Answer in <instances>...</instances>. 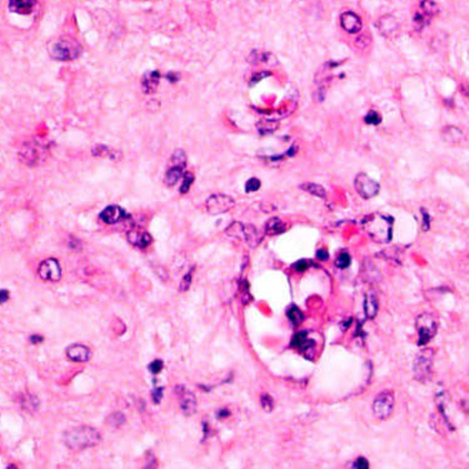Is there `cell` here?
<instances>
[{
  "instance_id": "cell-36",
  "label": "cell",
  "mask_w": 469,
  "mask_h": 469,
  "mask_svg": "<svg viewBox=\"0 0 469 469\" xmlns=\"http://www.w3.org/2000/svg\"><path fill=\"white\" fill-rule=\"evenodd\" d=\"M292 267H293V269L295 270V272L300 273V272H304V270L308 269L309 263L307 260H305V259H302V260L295 262V263Z\"/></svg>"
},
{
  "instance_id": "cell-46",
  "label": "cell",
  "mask_w": 469,
  "mask_h": 469,
  "mask_svg": "<svg viewBox=\"0 0 469 469\" xmlns=\"http://www.w3.org/2000/svg\"><path fill=\"white\" fill-rule=\"evenodd\" d=\"M227 415H229V412L227 409H222L219 413H218V416H220V418H223V416H227Z\"/></svg>"
},
{
  "instance_id": "cell-4",
  "label": "cell",
  "mask_w": 469,
  "mask_h": 469,
  "mask_svg": "<svg viewBox=\"0 0 469 469\" xmlns=\"http://www.w3.org/2000/svg\"><path fill=\"white\" fill-rule=\"evenodd\" d=\"M433 362H434V350L426 348L416 354L414 359V377L418 382L427 383L433 377Z\"/></svg>"
},
{
  "instance_id": "cell-28",
  "label": "cell",
  "mask_w": 469,
  "mask_h": 469,
  "mask_svg": "<svg viewBox=\"0 0 469 469\" xmlns=\"http://www.w3.org/2000/svg\"><path fill=\"white\" fill-rule=\"evenodd\" d=\"M21 405H23L24 409L28 410V412H33V410H37L38 407H39V401H38L37 397L32 396V394H28V396L24 397Z\"/></svg>"
},
{
  "instance_id": "cell-41",
  "label": "cell",
  "mask_w": 469,
  "mask_h": 469,
  "mask_svg": "<svg viewBox=\"0 0 469 469\" xmlns=\"http://www.w3.org/2000/svg\"><path fill=\"white\" fill-rule=\"evenodd\" d=\"M163 397V388H158L153 392V401L154 403H159Z\"/></svg>"
},
{
  "instance_id": "cell-1",
  "label": "cell",
  "mask_w": 469,
  "mask_h": 469,
  "mask_svg": "<svg viewBox=\"0 0 469 469\" xmlns=\"http://www.w3.org/2000/svg\"><path fill=\"white\" fill-rule=\"evenodd\" d=\"M64 443L70 449L82 451V449L94 447L100 443L101 437L96 429L92 427H79L68 430L64 433Z\"/></svg>"
},
{
  "instance_id": "cell-16",
  "label": "cell",
  "mask_w": 469,
  "mask_h": 469,
  "mask_svg": "<svg viewBox=\"0 0 469 469\" xmlns=\"http://www.w3.org/2000/svg\"><path fill=\"white\" fill-rule=\"evenodd\" d=\"M37 0H9V10L20 15H28L34 10Z\"/></svg>"
},
{
  "instance_id": "cell-24",
  "label": "cell",
  "mask_w": 469,
  "mask_h": 469,
  "mask_svg": "<svg viewBox=\"0 0 469 469\" xmlns=\"http://www.w3.org/2000/svg\"><path fill=\"white\" fill-rule=\"evenodd\" d=\"M256 129L262 135L272 134L278 129V121L270 119H262L256 123Z\"/></svg>"
},
{
  "instance_id": "cell-5",
  "label": "cell",
  "mask_w": 469,
  "mask_h": 469,
  "mask_svg": "<svg viewBox=\"0 0 469 469\" xmlns=\"http://www.w3.org/2000/svg\"><path fill=\"white\" fill-rule=\"evenodd\" d=\"M439 14V7L433 0H422L418 9L415 10L413 16V25L416 32H422L426 27L429 25L432 19Z\"/></svg>"
},
{
  "instance_id": "cell-17",
  "label": "cell",
  "mask_w": 469,
  "mask_h": 469,
  "mask_svg": "<svg viewBox=\"0 0 469 469\" xmlns=\"http://www.w3.org/2000/svg\"><path fill=\"white\" fill-rule=\"evenodd\" d=\"M128 241L138 248H147L151 243L150 234L140 229H133L128 233Z\"/></svg>"
},
{
  "instance_id": "cell-37",
  "label": "cell",
  "mask_w": 469,
  "mask_h": 469,
  "mask_svg": "<svg viewBox=\"0 0 469 469\" xmlns=\"http://www.w3.org/2000/svg\"><path fill=\"white\" fill-rule=\"evenodd\" d=\"M163 367H164V364H163L162 360H154V362L150 363V366H149V371L153 374H158L163 369Z\"/></svg>"
},
{
  "instance_id": "cell-43",
  "label": "cell",
  "mask_w": 469,
  "mask_h": 469,
  "mask_svg": "<svg viewBox=\"0 0 469 469\" xmlns=\"http://www.w3.org/2000/svg\"><path fill=\"white\" fill-rule=\"evenodd\" d=\"M8 299H9V293H8V291H0V304L7 302Z\"/></svg>"
},
{
  "instance_id": "cell-29",
  "label": "cell",
  "mask_w": 469,
  "mask_h": 469,
  "mask_svg": "<svg viewBox=\"0 0 469 469\" xmlns=\"http://www.w3.org/2000/svg\"><path fill=\"white\" fill-rule=\"evenodd\" d=\"M124 422H125V416L119 412L113 413V414H110L107 418V423L109 424L110 427H113V428H119V427L123 426Z\"/></svg>"
},
{
  "instance_id": "cell-21",
  "label": "cell",
  "mask_w": 469,
  "mask_h": 469,
  "mask_svg": "<svg viewBox=\"0 0 469 469\" xmlns=\"http://www.w3.org/2000/svg\"><path fill=\"white\" fill-rule=\"evenodd\" d=\"M442 135L444 142L452 145L459 144L463 139V132L454 125H447L442 131Z\"/></svg>"
},
{
  "instance_id": "cell-25",
  "label": "cell",
  "mask_w": 469,
  "mask_h": 469,
  "mask_svg": "<svg viewBox=\"0 0 469 469\" xmlns=\"http://www.w3.org/2000/svg\"><path fill=\"white\" fill-rule=\"evenodd\" d=\"M300 189L305 190L307 193H310V194L314 195V197L322 198V199H324V198L327 197L325 189L322 186H319V184L304 183V184H302V186H300Z\"/></svg>"
},
{
  "instance_id": "cell-32",
  "label": "cell",
  "mask_w": 469,
  "mask_h": 469,
  "mask_svg": "<svg viewBox=\"0 0 469 469\" xmlns=\"http://www.w3.org/2000/svg\"><path fill=\"white\" fill-rule=\"evenodd\" d=\"M260 186H262V183H260V180H259V179L250 178L249 180L247 181V184H245V192H247V193L256 192V190H258L259 188H260Z\"/></svg>"
},
{
  "instance_id": "cell-10",
  "label": "cell",
  "mask_w": 469,
  "mask_h": 469,
  "mask_svg": "<svg viewBox=\"0 0 469 469\" xmlns=\"http://www.w3.org/2000/svg\"><path fill=\"white\" fill-rule=\"evenodd\" d=\"M375 25H377L378 32L383 37L388 38V39L396 38L399 34V32H401V24L397 20L396 16L390 15V14H385V15L380 16Z\"/></svg>"
},
{
  "instance_id": "cell-31",
  "label": "cell",
  "mask_w": 469,
  "mask_h": 469,
  "mask_svg": "<svg viewBox=\"0 0 469 469\" xmlns=\"http://www.w3.org/2000/svg\"><path fill=\"white\" fill-rule=\"evenodd\" d=\"M364 120H366L367 124H371V125H378V124L382 121V118H380V115L378 114L375 110H371V112L366 115V119Z\"/></svg>"
},
{
  "instance_id": "cell-3",
  "label": "cell",
  "mask_w": 469,
  "mask_h": 469,
  "mask_svg": "<svg viewBox=\"0 0 469 469\" xmlns=\"http://www.w3.org/2000/svg\"><path fill=\"white\" fill-rule=\"evenodd\" d=\"M49 54L55 60L69 62L82 54V46L73 39H59L49 46Z\"/></svg>"
},
{
  "instance_id": "cell-12",
  "label": "cell",
  "mask_w": 469,
  "mask_h": 469,
  "mask_svg": "<svg viewBox=\"0 0 469 469\" xmlns=\"http://www.w3.org/2000/svg\"><path fill=\"white\" fill-rule=\"evenodd\" d=\"M176 393H178L179 399H180V407L181 410L186 415H193L197 410V399H195V396L189 392L188 389L183 388V387H178L175 389Z\"/></svg>"
},
{
  "instance_id": "cell-34",
  "label": "cell",
  "mask_w": 469,
  "mask_h": 469,
  "mask_svg": "<svg viewBox=\"0 0 469 469\" xmlns=\"http://www.w3.org/2000/svg\"><path fill=\"white\" fill-rule=\"evenodd\" d=\"M262 407H263V409L264 410H267V412H270V410L273 409V405H274V403H273V398L270 396H268V394H263V396H262Z\"/></svg>"
},
{
  "instance_id": "cell-40",
  "label": "cell",
  "mask_w": 469,
  "mask_h": 469,
  "mask_svg": "<svg viewBox=\"0 0 469 469\" xmlns=\"http://www.w3.org/2000/svg\"><path fill=\"white\" fill-rule=\"evenodd\" d=\"M422 214H423V224H424V230H428L430 227V217L429 214L427 213L426 209H422Z\"/></svg>"
},
{
  "instance_id": "cell-30",
  "label": "cell",
  "mask_w": 469,
  "mask_h": 469,
  "mask_svg": "<svg viewBox=\"0 0 469 469\" xmlns=\"http://www.w3.org/2000/svg\"><path fill=\"white\" fill-rule=\"evenodd\" d=\"M350 263H352V258H350V255L346 252L341 253V254L336 256V259H335V267L339 269L348 268V267L350 266Z\"/></svg>"
},
{
  "instance_id": "cell-14",
  "label": "cell",
  "mask_w": 469,
  "mask_h": 469,
  "mask_svg": "<svg viewBox=\"0 0 469 469\" xmlns=\"http://www.w3.org/2000/svg\"><path fill=\"white\" fill-rule=\"evenodd\" d=\"M67 355L73 362H88L92 357V353L88 347L82 346V344H74L68 348Z\"/></svg>"
},
{
  "instance_id": "cell-9",
  "label": "cell",
  "mask_w": 469,
  "mask_h": 469,
  "mask_svg": "<svg viewBox=\"0 0 469 469\" xmlns=\"http://www.w3.org/2000/svg\"><path fill=\"white\" fill-rule=\"evenodd\" d=\"M234 206L233 198L228 197L224 194H214L209 197L205 201V208L209 214H222L225 212L230 211Z\"/></svg>"
},
{
  "instance_id": "cell-44",
  "label": "cell",
  "mask_w": 469,
  "mask_h": 469,
  "mask_svg": "<svg viewBox=\"0 0 469 469\" xmlns=\"http://www.w3.org/2000/svg\"><path fill=\"white\" fill-rule=\"evenodd\" d=\"M167 78L169 79L170 82H176L179 79V74H175V73H169L167 75Z\"/></svg>"
},
{
  "instance_id": "cell-42",
  "label": "cell",
  "mask_w": 469,
  "mask_h": 469,
  "mask_svg": "<svg viewBox=\"0 0 469 469\" xmlns=\"http://www.w3.org/2000/svg\"><path fill=\"white\" fill-rule=\"evenodd\" d=\"M317 258H318L319 260H327V259L329 258V254H328V252L325 249H319L318 252H317Z\"/></svg>"
},
{
  "instance_id": "cell-18",
  "label": "cell",
  "mask_w": 469,
  "mask_h": 469,
  "mask_svg": "<svg viewBox=\"0 0 469 469\" xmlns=\"http://www.w3.org/2000/svg\"><path fill=\"white\" fill-rule=\"evenodd\" d=\"M159 81H161V74H159V71L153 70L145 73L142 81V87L144 93L151 94L155 92V90L158 89Z\"/></svg>"
},
{
  "instance_id": "cell-19",
  "label": "cell",
  "mask_w": 469,
  "mask_h": 469,
  "mask_svg": "<svg viewBox=\"0 0 469 469\" xmlns=\"http://www.w3.org/2000/svg\"><path fill=\"white\" fill-rule=\"evenodd\" d=\"M378 309H379V302H378L377 295L373 292H368L364 298V313L367 318L373 319L377 316Z\"/></svg>"
},
{
  "instance_id": "cell-22",
  "label": "cell",
  "mask_w": 469,
  "mask_h": 469,
  "mask_svg": "<svg viewBox=\"0 0 469 469\" xmlns=\"http://www.w3.org/2000/svg\"><path fill=\"white\" fill-rule=\"evenodd\" d=\"M183 169H184V167H181V165H178V164L170 165L169 169H168L167 173H165V178H164L165 184L169 187H173L174 184H176V181L180 179L181 174H183Z\"/></svg>"
},
{
  "instance_id": "cell-39",
  "label": "cell",
  "mask_w": 469,
  "mask_h": 469,
  "mask_svg": "<svg viewBox=\"0 0 469 469\" xmlns=\"http://www.w3.org/2000/svg\"><path fill=\"white\" fill-rule=\"evenodd\" d=\"M270 75V73L269 71H262V73H258V74H254V75L252 76V81H250L249 84L252 85H255L256 83H258L259 81H262V79H264V78H267V76H269Z\"/></svg>"
},
{
  "instance_id": "cell-7",
  "label": "cell",
  "mask_w": 469,
  "mask_h": 469,
  "mask_svg": "<svg viewBox=\"0 0 469 469\" xmlns=\"http://www.w3.org/2000/svg\"><path fill=\"white\" fill-rule=\"evenodd\" d=\"M394 403H396L394 393L389 389L378 394L373 402V414L375 418L379 419V421L388 419L393 413Z\"/></svg>"
},
{
  "instance_id": "cell-35",
  "label": "cell",
  "mask_w": 469,
  "mask_h": 469,
  "mask_svg": "<svg viewBox=\"0 0 469 469\" xmlns=\"http://www.w3.org/2000/svg\"><path fill=\"white\" fill-rule=\"evenodd\" d=\"M350 467L354 468V469H368L369 468V462L367 460V458L359 457V458H357V459L354 460V463H353V464L350 465Z\"/></svg>"
},
{
  "instance_id": "cell-13",
  "label": "cell",
  "mask_w": 469,
  "mask_h": 469,
  "mask_svg": "<svg viewBox=\"0 0 469 469\" xmlns=\"http://www.w3.org/2000/svg\"><path fill=\"white\" fill-rule=\"evenodd\" d=\"M341 25L349 34H357L362 29V19L353 12H344L341 15Z\"/></svg>"
},
{
  "instance_id": "cell-2",
  "label": "cell",
  "mask_w": 469,
  "mask_h": 469,
  "mask_svg": "<svg viewBox=\"0 0 469 469\" xmlns=\"http://www.w3.org/2000/svg\"><path fill=\"white\" fill-rule=\"evenodd\" d=\"M393 219L382 214H372L363 222L364 230L372 239L378 243H387L392 239Z\"/></svg>"
},
{
  "instance_id": "cell-15",
  "label": "cell",
  "mask_w": 469,
  "mask_h": 469,
  "mask_svg": "<svg viewBox=\"0 0 469 469\" xmlns=\"http://www.w3.org/2000/svg\"><path fill=\"white\" fill-rule=\"evenodd\" d=\"M125 217L123 209L118 205H109L100 213V219L107 224H115Z\"/></svg>"
},
{
  "instance_id": "cell-33",
  "label": "cell",
  "mask_w": 469,
  "mask_h": 469,
  "mask_svg": "<svg viewBox=\"0 0 469 469\" xmlns=\"http://www.w3.org/2000/svg\"><path fill=\"white\" fill-rule=\"evenodd\" d=\"M193 181H194V176H193L192 173H186V174H184V180H183V184H181V187H180V192L183 193H188V190L190 189V186H192L193 184Z\"/></svg>"
},
{
  "instance_id": "cell-23",
  "label": "cell",
  "mask_w": 469,
  "mask_h": 469,
  "mask_svg": "<svg viewBox=\"0 0 469 469\" xmlns=\"http://www.w3.org/2000/svg\"><path fill=\"white\" fill-rule=\"evenodd\" d=\"M285 224L283 223V220H280L279 218H270L266 224V234L267 236H278V234L285 231Z\"/></svg>"
},
{
  "instance_id": "cell-20",
  "label": "cell",
  "mask_w": 469,
  "mask_h": 469,
  "mask_svg": "<svg viewBox=\"0 0 469 469\" xmlns=\"http://www.w3.org/2000/svg\"><path fill=\"white\" fill-rule=\"evenodd\" d=\"M243 234H244V237H243V241L247 242V244L249 245L250 248H255L256 245L262 242V239H263L262 234L259 233V230L254 227V225H250V224L244 225Z\"/></svg>"
},
{
  "instance_id": "cell-26",
  "label": "cell",
  "mask_w": 469,
  "mask_h": 469,
  "mask_svg": "<svg viewBox=\"0 0 469 469\" xmlns=\"http://www.w3.org/2000/svg\"><path fill=\"white\" fill-rule=\"evenodd\" d=\"M286 316H288L289 321L292 322V324H293L294 327L299 325L300 323L303 322V318H304V316H303L302 311L299 310V308L295 307V305H292V307L288 309V311H286Z\"/></svg>"
},
{
  "instance_id": "cell-45",
  "label": "cell",
  "mask_w": 469,
  "mask_h": 469,
  "mask_svg": "<svg viewBox=\"0 0 469 469\" xmlns=\"http://www.w3.org/2000/svg\"><path fill=\"white\" fill-rule=\"evenodd\" d=\"M43 341V336H40V335H33L32 338H30V342H32V343H40V342Z\"/></svg>"
},
{
  "instance_id": "cell-11",
  "label": "cell",
  "mask_w": 469,
  "mask_h": 469,
  "mask_svg": "<svg viewBox=\"0 0 469 469\" xmlns=\"http://www.w3.org/2000/svg\"><path fill=\"white\" fill-rule=\"evenodd\" d=\"M38 274L43 280H51L57 281L62 277V270H60V266L58 263L57 259H46V260L41 262L39 266V270Z\"/></svg>"
},
{
  "instance_id": "cell-27",
  "label": "cell",
  "mask_w": 469,
  "mask_h": 469,
  "mask_svg": "<svg viewBox=\"0 0 469 469\" xmlns=\"http://www.w3.org/2000/svg\"><path fill=\"white\" fill-rule=\"evenodd\" d=\"M243 229H244V224L236 222V223H233V224H231L230 227L227 229V231H225V233H227L229 237H231V238H236V239H239V241H243V237H244V234H243Z\"/></svg>"
},
{
  "instance_id": "cell-38",
  "label": "cell",
  "mask_w": 469,
  "mask_h": 469,
  "mask_svg": "<svg viewBox=\"0 0 469 469\" xmlns=\"http://www.w3.org/2000/svg\"><path fill=\"white\" fill-rule=\"evenodd\" d=\"M192 270H190L189 273H188V274L186 275V277L183 278V280H181V283H180V292H186L188 288H189L190 286V283H192Z\"/></svg>"
},
{
  "instance_id": "cell-8",
  "label": "cell",
  "mask_w": 469,
  "mask_h": 469,
  "mask_svg": "<svg viewBox=\"0 0 469 469\" xmlns=\"http://www.w3.org/2000/svg\"><path fill=\"white\" fill-rule=\"evenodd\" d=\"M354 187L358 194L364 199H371V198L375 197L380 190L379 184L364 173H359L355 176Z\"/></svg>"
},
{
  "instance_id": "cell-6",
  "label": "cell",
  "mask_w": 469,
  "mask_h": 469,
  "mask_svg": "<svg viewBox=\"0 0 469 469\" xmlns=\"http://www.w3.org/2000/svg\"><path fill=\"white\" fill-rule=\"evenodd\" d=\"M416 332H418V346H426L437 334L438 322L433 314L423 313L416 318Z\"/></svg>"
}]
</instances>
